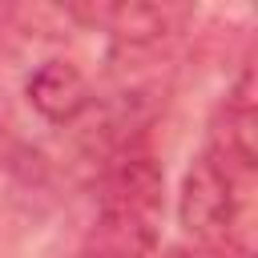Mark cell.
<instances>
[{
  "label": "cell",
  "instance_id": "6da1fadb",
  "mask_svg": "<svg viewBox=\"0 0 258 258\" xmlns=\"http://www.w3.org/2000/svg\"><path fill=\"white\" fill-rule=\"evenodd\" d=\"M165 173L149 153L125 149L105 181L97 222L85 234V258H149L161 238Z\"/></svg>",
  "mask_w": 258,
  "mask_h": 258
},
{
  "label": "cell",
  "instance_id": "7a4b0ae2",
  "mask_svg": "<svg viewBox=\"0 0 258 258\" xmlns=\"http://www.w3.org/2000/svg\"><path fill=\"white\" fill-rule=\"evenodd\" d=\"M238 173L226 169L214 153H198L194 165L181 177V194H177V222L181 230L206 250V254H222L234 242V226H238Z\"/></svg>",
  "mask_w": 258,
  "mask_h": 258
},
{
  "label": "cell",
  "instance_id": "3957f363",
  "mask_svg": "<svg viewBox=\"0 0 258 258\" xmlns=\"http://www.w3.org/2000/svg\"><path fill=\"white\" fill-rule=\"evenodd\" d=\"M226 169L238 177H250L258 165V85L254 69H242L238 81L230 85L226 101L210 117V149Z\"/></svg>",
  "mask_w": 258,
  "mask_h": 258
},
{
  "label": "cell",
  "instance_id": "277c9868",
  "mask_svg": "<svg viewBox=\"0 0 258 258\" xmlns=\"http://www.w3.org/2000/svg\"><path fill=\"white\" fill-rule=\"evenodd\" d=\"M24 97H28V105H32L44 121H52V125L77 121V117L89 109V101H93L85 73H81L73 60H60V56H52V60H44V64H36V69L28 73Z\"/></svg>",
  "mask_w": 258,
  "mask_h": 258
},
{
  "label": "cell",
  "instance_id": "5b68a950",
  "mask_svg": "<svg viewBox=\"0 0 258 258\" xmlns=\"http://www.w3.org/2000/svg\"><path fill=\"white\" fill-rule=\"evenodd\" d=\"M85 16L105 24L113 32V40L125 48H149V44H161L181 24L185 8H173V4H105V8H93Z\"/></svg>",
  "mask_w": 258,
  "mask_h": 258
}]
</instances>
